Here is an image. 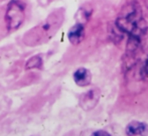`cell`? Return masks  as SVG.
Masks as SVG:
<instances>
[{"instance_id":"3","label":"cell","mask_w":148,"mask_h":136,"mask_svg":"<svg viewBox=\"0 0 148 136\" xmlns=\"http://www.w3.org/2000/svg\"><path fill=\"white\" fill-rule=\"evenodd\" d=\"M25 4L21 0H10L4 15L7 31L13 32L20 28L25 20Z\"/></svg>"},{"instance_id":"10","label":"cell","mask_w":148,"mask_h":136,"mask_svg":"<svg viewBox=\"0 0 148 136\" xmlns=\"http://www.w3.org/2000/svg\"><path fill=\"white\" fill-rule=\"evenodd\" d=\"M91 13H92L91 8H88V7L80 8V10L77 12V16H76L77 20H78V23L84 24L85 22L88 21L90 16H91Z\"/></svg>"},{"instance_id":"4","label":"cell","mask_w":148,"mask_h":136,"mask_svg":"<svg viewBox=\"0 0 148 136\" xmlns=\"http://www.w3.org/2000/svg\"><path fill=\"white\" fill-rule=\"evenodd\" d=\"M100 97H101V92L98 88L89 90L86 93L82 94V96L80 97V106L83 110L91 111L97 106Z\"/></svg>"},{"instance_id":"1","label":"cell","mask_w":148,"mask_h":136,"mask_svg":"<svg viewBox=\"0 0 148 136\" xmlns=\"http://www.w3.org/2000/svg\"><path fill=\"white\" fill-rule=\"evenodd\" d=\"M64 8L53 10L45 20L24 33L23 43L28 47H35L47 43L59 31L64 23Z\"/></svg>"},{"instance_id":"2","label":"cell","mask_w":148,"mask_h":136,"mask_svg":"<svg viewBox=\"0 0 148 136\" xmlns=\"http://www.w3.org/2000/svg\"><path fill=\"white\" fill-rule=\"evenodd\" d=\"M142 23V10L136 2H132L125 6L116 19V25L119 30L129 34L141 27H144Z\"/></svg>"},{"instance_id":"5","label":"cell","mask_w":148,"mask_h":136,"mask_svg":"<svg viewBox=\"0 0 148 136\" xmlns=\"http://www.w3.org/2000/svg\"><path fill=\"white\" fill-rule=\"evenodd\" d=\"M126 133L128 136H147L148 124L140 121H132L127 125Z\"/></svg>"},{"instance_id":"9","label":"cell","mask_w":148,"mask_h":136,"mask_svg":"<svg viewBox=\"0 0 148 136\" xmlns=\"http://www.w3.org/2000/svg\"><path fill=\"white\" fill-rule=\"evenodd\" d=\"M136 73L138 75L139 79L142 80L148 77V56L144 60L140 62L139 64L136 65Z\"/></svg>"},{"instance_id":"11","label":"cell","mask_w":148,"mask_h":136,"mask_svg":"<svg viewBox=\"0 0 148 136\" xmlns=\"http://www.w3.org/2000/svg\"><path fill=\"white\" fill-rule=\"evenodd\" d=\"M91 136H111V135L104 130H98V131H95V132L92 133Z\"/></svg>"},{"instance_id":"8","label":"cell","mask_w":148,"mask_h":136,"mask_svg":"<svg viewBox=\"0 0 148 136\" xmlns=\"http://www.w3.org/2000/svg\"><path fill=\"white\" fill-rule=\"evenodd\" d=\"M43 65V60L40 54L31 56L25 64V70H33V69H41Z\"/></svg>"},{"instance_id":"6","label":"cell","mask_w":148,"mask_h":136,"mask_svg":"<svg viewBox=\"0 0 148 136\" xmlns=\"http://www.w3.org/2000/svg\"><path fill=\"white\" fill-rule=\"evenodd\" d=\"M85 36V27L84 24L78 23L77 22L73 27H71V29L68 32V38L70 41V43L74 45H77L79 43H82V41L84 39Z\"/></svg>"},{"instance_id":"7","label":"cell","mask_w":148,"mask_h":136,"mask_svg":"<svg viewBox=\"0 0 148 136\" xmlns=\"http://www.w3.org/2000/svg\"><path fill=\"white\" fill-rule=\"evenodd\" d=\"M74 81L80 87H86L91 84L92 75L88 69L80 68L74 73Z\"/></svg>"}]
</instances>
